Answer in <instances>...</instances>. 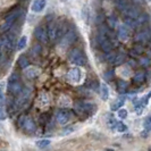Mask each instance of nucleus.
Returning <instances> with one entry per match:
<instances>
[{
	"label": "nucleus",
	"mask_w": 151,
	"mask_h": 151,
	"mask_svg": "<svg viewBox=\"0 0 151 151\" xmlns=\"http://www.w3.org/2000/svg\"><path fill=\"white\" fill-rule=\"evenodd\" d=\"M136 39L140 40V41H145V40H148V39H149V32H148V31H144L142 33H139Z\"/></svg>",
	"instance_id": "nucleus-23"
},
{
	"label": "nucleus",
	"mask_w": 151,
	"mask_h": 151,
	"mask_svg": "<svg viewBox=\"0 0 151 151\" xmlns=\"http://www.w3.org/2000/svg\"><path fill=\"white\" fill-rule=\"evenodd\" d=\"M19 15H21V10H19V9H17L14 13H12V14L6 18V21L4 22V24L1 25L0 31H1V32H7L8 30H10L12 26L14 25V23L16 22V19L19 17Z\"/></svg>",
	"instance_id": "nucleus-5"
},
{
	"label": "nucleus",
	"mask_w": 151,
	"mask_h": 151,
	"mask_svg": "<svg viewBox=\"0 0 151 151\" xmlns=\"http://www.w3.org/2000/svg\"><path fill=\"white\" fill-rule=\"evenodd\" d=\"M7 89L8 92L12 93L13 96H18L23 90V85L22 82H21V78L18 74L16 73H13L12 75L9 76L7 82Z\"/></svg>",
	"instance_id": "nucleus-1"
},
{
	"label": "nucleus",
	"mask_w": 151,
	"mask_h": 151,
	"mask_svg": "<svg viewBox=\"0 0 151 151\" xmlns=\"http://www.w3.org/2000/svg\"><path fill=\"white\" fill-rule=\"evenodd\" d=\"M125 101H126V98L125 97H119V98H117L115 100V102L113 104V106H111V110H118L121 107L124 106V104H125Z\"/></svg>",
	"instance_id": "nucleus-13"
},
{
	"label": "nucleus",
	"mask_w": 151,
	"mask_h": 151,
	"mask_svg": "<svg viewBox=\"0 0 151 151\" xmlns=\"http://www.w3.org/2000/svg\"><path fill=\"white\" fill-rule=\"evenodd\" d=\"M18 125L22 127V129L24 132H26V133H29V134H32V133H34L35 131H37V125H35V123L34 121L29 117V116H22L21 118H19V121H18Z\"/></svg>",
	"instance_id": "nucleus-2"
},
{
	"label": "nucleus",
	"mask_w": 151,
	"mask_h": 151,
	"mask_svg": "<svg viewBox=\"0 0 151 151\" xmlns=\"http://www.w3.org/2000/svg\"><path fill=\"white\" fill-rule=\"evenodd\" d=\"M118 37H119V39H121L122 41H126L129 39V30H127V27L125 25L121 26L119 32H118Z\"/></svg>",
	"instance_id": "nucleus-14"
},
{
	"label": "nucleus",
	"mask_w": 151,
	"mask_h": 151,
	"mask_svg": "<svg viewBox=\"0 0 151 151\" xmlns=\"http://www.w3.org/2000/svg\"><path fill=\"white\" fill-rule=\"evenodd\" d=\"M98 41H99V45H100V48H101L102 51L110 52L113 50V43L110 42V40L108 38V35H106V33L100 32V34L98 35Z\"/></svg>",
	"instance_id": "nucleus-6"
},
{
	"label": "nucleus",
	"mask_w": 151,
	"mask_h": 151,
	"mask_svg": "<svg viewBox=\"0 0 151 151\" xmlns=\"http://www.w3.org/2000/svg\"><path fill=\"white\" fill-rule=\"evenodd\" d=\"M100 94H101V99L102 100H107L109 98V89L106 84H101L100 86Z\"/></svg>",
	"instance_id": "nucleus-15"
},
{
	"label": "nucleus",
	"mask_w": 151,
	"mask_h": 151,
	"mask_svg": "<svg viewBox=\"0 0 151 151\" xmlns=\"http://www.w3.org/2000/svg\"><path fill=\"white\" fill-rule=\"evenodd\" d=\"M40 73H41V70L37 66H32V67H29L25 69V76L27 78H35L37 76L40 75Z\"/></svg>",
	"instance_id": "nucleus-12"
},
{
	"label": "nucleus",
	"mask_w": 151,
	"mask_h": 151,
	"mask_svg": "<svg viewBox=\"0 0 151 151\" xmlns=\"http://www.w3.org/2000/svg\"><path fill=\"white\" fill-rule=\"evenodd\" d=\"M117 115H118L121 118H126V117H127V110H126V109H124V108H123V109H121V108H119V109H118V114H117Z\"/></svg>",
	"instance_id": "nucleus-27"
},
{
	"label": "nucleus",
	"mask_w": 151,
	"mask_h": 151,
	"mask_svg": "<svg viewBox=\"0 0 151 151\" xmlns=\"http://www.w3.org/2000/svg\"><path fill=\"white\" fill-rule=\"evenodd\" d=\"M4 86L5 83H0V106L5 104V93H4Z\"/></svg>",
	"instance_id": "nucleus-24"
},
{
	"label": "nucleus",
	"mask_w": 151,
	"mask_h": 151,
	"mask_svg": "<svg viewBox=\"0 0 151 151\" xmlns=\"http://www.w3.org/2000/svg\"><path fill=\"white\" fill-rule=\"evenodd\" d=\"M126 129H127V127H126V125H125V124H123L122 122H117L116 127H115L116 131H118V132H125Z\"/></svg>",
	"instance_id": "nucleus-26"
},
{
	"label": "nucleus",
	"mask_w": 151,
	"mask_h": 151,
	"mask_svg": "<svg viewBox=\"0 0 151 151\" xmlns=\"http://www.w3.org/2000/svg\"><path fill=\"white\" fill-rule=\"evenodd\" d=\"M150 1H151V0H150Z\"/></svg>",
	"instance_id": "nucleus-31"
},
{
	"label": "nucleus",
	"mask_w": 151,
	"mask_h": 151,
	"mask_svg": "<svg viewBox=\"0 0 151 151\" xmlns=\"http://www.w3.org/2000/svg\"><path fill=\"white\" fill-rule=\"evenodd\" d=\"M18 65H19V67L23 68V69L29 66V60H27V58H26L24 55H22V56L18 58Z\"/></svg>",
	"instance_id": "nucleus-17"
},
{
	"label": "nucleus",
	"mask_w": 151,
	"mask_h": 151,
	"mask_svg": "<svg viewBox=\"0 0 151 151\" xmlns=\"http://www.w3.org/2000/svg\"><path fill=\"white\" fill-rule=\"evenodd\" d=\"M148 97H151V92L149 93V94H148Z\"/></svg>",
	"instance_id": "nucleus-30"
},
{
	"label": "nucleus",
	"mask_w": 151,
	"mask_h": 151,
	"mask_svg": "<svg viewBox=\"0 0 151 151\" xmlns=\"http://www.w3.org/2000/svg\"><path fill=\"white\" fill-rule=\"evenodd\" d=\"M75 111L80 116H89L94 111V105L90 102H76Z\"/></svg>",
	"instance_id": "nucleus-3"
},
{
	"label": "nucleus",
	"mask_w": 151,
	"mask_h": 151,
	"mask_svg": "<svg viewBox=\"0 0 151 151\" xmlns=\"http://www.w3.org/2000/svg\"><path fill=\"white\" fill-rule=\"evenodd\" d=\"M50 140H39V141H37V147L38 148H40V149H45V148H47V147H49L50 145Z\"/></svg>",
	"instance_id": "nucleus-18"
},
{
	"label": "nucleus",
	"mask_w": 151,
	"mask_h": 151,
	"mask_svg": "<svg viewBox=\"0 0 151 151\" xmlns=\"http://www.w3.org/2000/svg\"><path fill=\"white\" fill-rule=\"evenodd\" d=\"M34 35H35V38L38 39V41L40 42H42V43H47L48 42V32L45 31V27H42V26H38L35 30H34Z\"/></svg>",
	"instance_id": "nucleus-9"
},
{
	"label": "nucleus",
	"mask_w": 151,
	"mask_h": 151,
	"mask_svg": "<svg viewBox=\"0 0 151 151\" xmlns=\"http://www.w3.org/2000/svg\"><path fill=\"white\" fill-rule=\"evenodd\" d=\"M18 96H19V98L16 100V107H17V108H22V107H24L27 104V101H29V99H30L31 90L30 89L22 90V92H21Z\"/></svg>",
	"instance_id": "nucleus-8"
},
{
	"label": "nucleus",
	"mask_w": 151,
	"mask_h": 151,
	"mask_svg": "<svg viewBox=\"0 0 151 151\" xmlns=\"http://www.w3.org/2000/svg\"><path fill=\"white\" fill-rule=\"evenodd\" d=\"M107 123H108V125H109L111 129H115V127H116V124H117V121L115 119V117L110 116V115H108V117H107Z\"/></svg>",
	"instance_id": "nucleus-22"
},
{
	"label": "nucleus",
	"mask_w": 151,
	"mask_h": 151,
	"mask_svg": "<svg viewBox=\"0 0 151 151\" xmlns=\"http://www.w3.org/2000/svg\"><path fill=\"white\" fill-rule=\"evenodd\" d=\"M69 60H70V63H73L74 65H76V66H84L85 61H86L82 51L78 50V49L70 50V52H69Z\"/></svg>",
	"instance_id": "nucleus-4"
},
{
	"label": "nucleus",
	"mask_w": 151,
	"mask_h": 151,
	"mask_svg": "<svg viewBox=\"0 0 151 151\" xmlns=\"http://www.w3.org/2000/svg\"><path fill=\"white\" fill-rule=\"evenodd\" d=\"M67 77L68 80H70L73 83H78L81 81V77H82L81 70L78 68H72L67 73Z\"/></svg>",
	"instance_id": "nucleus-10"
},
{
	"label": "nucleus",
	"mask_w": 151,
	"mask_h": 151,
	"mask_svg": "<svg viewBox=\"0 0 151 151\" xmlns=\"http://www.w3.org/2000/svg\"><path fill=\"white\" fill-rule=\"evenodd\" d=\"M70 117H72V113L68 109H59L56 114V119L61 125L66 124L70 119Z\"/></svg>",
	"instance_id": "nucleus-7"
},
{
	"label": "nucleus",
	"mask_w": 151,
	"mask_h": 151,
	"mask_svg": "<svg viewBox=\"0 0 151 151\" xmlns=\"http://www.w3.org/2000/svg\"><path fill=\"white\" fill-rule=\"evenodd\" d=\"M144 80H145V74H144V72H137L135 75H134V77H133V81L137 84L142 83Z\"/></svg>",
	"instance_id": "nucleus-16"
},
{
	"label": "nucleus",
	"mask_w": 151,
	"mask_h": 151,
	"mask_svg": "<svg viewBox=\"0 0 151 151\" xmlns=\"http://www.w3.org/2000/svg\"><path fill=\"white\" fill-rule=\"evenodd\" d=\"M111 75H113V72H109L108 74H105V77H108V78H111Z\"/></svg>",
	"instance_id": "nucleus-29"
},
{
	"label": "nucleus",
	"mask_w": 151,
	"mask_h": 151,
	"mask_svg": "<svg viewBox=\"0 0 151 151\" xmlns=\"http://www.w3.org/2000/svg\"><path fill=\"white\" fill-rule=\"evenodd\" d=\"M47 6V0H34L32 2L31 10L33 13H41Z\"/></svg>",
	"instance_id": "nucleus-11"
},
{
	"label": "nucleus",
	"mask_w": 151,
	"mask_h": 151,
	"mask_svg": "<svg viewBox=\"0 0 151 151\" xmlns=\"http://www.w3.org/2000/svg\"><path fill=\"white\" fill-rule=\"evenodd\" d=\"M144 129L147 131V132H150L151 131V116L150 117H147L145 119H144Z\"/></svg>",
	"instance_id": "nucleus-25"
},
{
	"label": "nucleus",
	"mask_w": 151,
	"mask_h": 151,
	"mask_svg": "<svg viewBox=\"0 0 151 151\" xmlns=\"http://www.w3.org/2000/svg\"><path fill=\"white\" fill-rule=\"evenodd\" d=\"M117 88H118V90L121 91V92L125 91V89L127 88V82L124 81V80H118L117 81Z\"/></svg>",
	"instance_id": "nucleus-21"
},
{
	"label": "nucleus",
	"mask_w": 151,
	"mask_h": 151,
	"mask_svg": "<svg viewBox=\"0 0 151 151\" xmlns=\"http://www.w3.org/2000/svg\"><path fill=\"white\" fill-rule=\"evenodd\" d=\"M125 55L124 53H121V55H116V57H115V60H114V64L115 65H121L122 63H124V60H125Z\"/></svg>",
	"instance_id": "nucleus-20"
},
{
	"label": "nucleus",
	"mask_w": 151,
	"mask_h": 151,
	"mask_svg": "<svg viewBox=\"0 0 151 151\" xmlns=\"http://www.w3.org/2000/svg\"><path fill=\"white\" fill-rule=\"evenodd\" d=\"M6 118V114H5V111L0 108V121H4Z\"/></svg>",
	"instance_id": "nucleus-28"
},
{
	"label": "nucleus",
	"mask_w": 151,
	"mask_h": 151,
	"mask_svg": "<svg viewBox=\"0 0 151 151\" xmlns=\"http://www.w3.org/2000/svg\"><path fill=\"white\" fill-rule=\"evenodd\" d=\"M26 42H27V38L25 35H23L22 38L19 39L18 43H17V50H23L25 48V45H26Z\"/></svg>",
	"instance_id": "nucleus-19"
}]
</instances>
